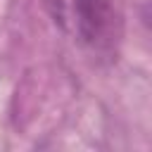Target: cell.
Wrapping results in <instances>:
<instances>
[{"label": "cell", "mask_w": 152, "mask_h": 152, "mask_svg": "<svg viewBox=\"0 0 152 152\" xmlns=\"http://www.w3.org/2000/svg\"><path fill=\"white\" fill-rule=\"evenodd\" d=\"M81 43L95 57H116L126 31V0H74Z\"/></svg>", "instance_id": "1"}]
</instances>
